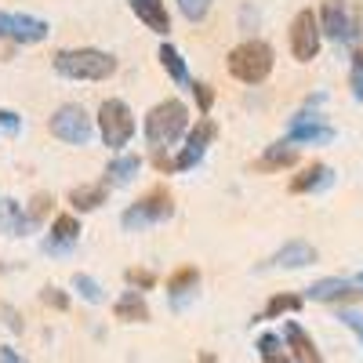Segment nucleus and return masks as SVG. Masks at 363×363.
Listing matches in <instances>:
<instances>
[{
    "label": "nucleus",
    "instance_id": "f257e3e1",
    "mask_svg": "<svg viewBox=\"0 0 363 363\" xmlns=\"http://www.w3.org/2000/svg\"><path fill=\"white\" fill-rule=\"evenodd\" d=\"M55 69L69 80H106L116 73V58L99 48H73L55 55Z\"/></svg>",
    "mask_w": 363,
    "mask_h": 363
},
{
    "label": "nucleus",
    "instance_id": "f03ea898",
    "mask_svg": "<svg viewBox=\"0 0 363 363\" xmlns=\"http://www.w3.org/2000/svg\"><path fill=\"white\" fill-rule=\"evenodd\" d=\"M189 128V109L178 99H164L145 116V138L153 145H174Z\"/></svg>",
    "mask_w": 363,
    "mask_h": 363
},
{
    "label": "nucleus",
    "instance_id": "7ed1b4c3",
    "mask_svg": "<svg viewBox=\"0 0 363 363\" xmlns=\"http://www.w3.org/2000/svg\"><path fill=\"white\" fill-rule=\"evenodd\" d=\"M272 48L265 40H244L229 51V73L240 80V84H262L269 73H272Z\"/></svg>",
    "mask_w": 363,
    "mask_h": 363
},
{
    "label": "nucleus",
    "instance_id": "20e7f679",
    "mask_svg": "<svg viewBox=\"0 0 363 363\" xmlns=\"http://www.w3.org/2000/svg\"><path fill=\"white\" fill-rule=\"evenodd\" d=\"M174 215V200L167 189H149L142 200H135L124 218H120V225H124L128 233H138V229H149V225H160Z\"/></svg>",
    "mask_w": 363,
    "mask_h": 363
},
{
    "label": "nucleus",
    "instance_id": "39448f33",
    "mask_svg": "<svg viewBox=\"0 0 363 363\" xmlns=\"http://www.w3.org/2000/svg\"><path fill=\"white\" fill-rule=\"evenodd\" d=\"M99 131H102V142L109 149H124L135 135V116L128 109V102L120 99H106L99 106Z\"/></svg>",
    "mask_w": 363,
    "mask_h": 363
},
{
    "label": "nucleus",
    "instance_id": "423d86ee",
    "mask_svg": "<svg viewBox=\"0 0 363 363\" xmlns=\"http://www.w3.org/2000/svg\"><path fill=\"white\" fill-rule=\"evenodd\" d=\"M287 37H291V55L298 58V62H313V58L320 55V40H323V33H320V15L298 11Z\"/></svg>",
    "mask_w": 363,
    "mask_h": 363
},
{
    "label": "nucleus",
    "instance_id": "0eeeda50",
    "mask_svg": "<svg viewBox=\"0 0 363 363\" xmlns=\"http://www.w3.org/2000/svg\"><path fill=\"white\" fill-rule=\"evenodd\" d=\"M51 135L69 145H87L91 135H95V124H91V116L80 106H62L51 116Z\"/></svg>",
    "mask_w": 363,
    "mask_h": 363
},
{
    "label": "nucleus",
    "instance_id": "6e6552de",
    "mask_svg": "<svg viewBox=\"0 0 363 363\" xmlns=\"http://www.w3.org/2000/svg\"><path fill=\"white\" fill-rule=\"evenodd\" d=\"M0 37L15 44H40L48 37V22L37 15H8L0 11Z\"/></svg>",
    "mask_w": 363,
    "mask_h": 363
},
{
    "label": "nucleus",
    "instance_id": "1a4fd4ad",
    "mask_svg": "<svg viewBox=\"0 0 363 363\" xmlns=\"http://www.w3.org/2000/svg\"><path fill=\"white\" fill-rule=\"evenodd\" d=\"M284 142L287 145H327V142H335V128L309 116V113H298L291 120V131H287Z\"/></svg>",
    "mask_w": 363,
    "mask_h": 363
},
{
    "label": "nucleus",
    "instance_id": "9d476101",
    "mask_svg": "<svg viewBox=\"0 0 363 363\" xmlns=\"http://www.w3.org/2000/svg\"><path fill=\"white\" fill-rule=\"evenodd\" d=\"M320 33L330 37L335 44H349L352 40V18H349V4H345V0H323V8H320Z\"/></svg>",
    "mask_w": 363,
    "mask_h": 363
},
{
    "label": "nucleus",
    "instance_id": "9b49d317",
    "mask_svg": "<svg viewBox=\"0 0 363 363\" xmlns=\"http://www.w3.org/2000/svg\"><path fill=\"white\" fill-rule=\"evenodd\" d=\"M306 298L309 301H323V306H338V301H359L363 291L352 280H345V277H323V280H316L306 291Z\"/></svg>",
    "mask_w": 363,
    "mask_h": 363
},
{
    "label": "nucleus",
    "instance_id": "f8f14e48",
    "mask_svg": "<svg viewBox=\"0 0 363 363\" xmlns=\"http://www.w3.org/2000/svg\"><path fill=\"white\" fill-rule=\"evenodd\" d=\"M280 338H284V345H287V352H291V359H294V363H323V356H320L316 342L306 335V327H301V323L287 320Z\"/></svg>",
    "mask_w": 363,
    "mask_h": 363
},
{
    "label": "nucleus",
    "instance_id": "ddd939ff",
    "mask_svg": "<svg viewBox=\"0 0 363 363\" xmlns=\"http://www.w3.org/2000/svg\"><path fill=\"white\" fill-rule=\"evenodd\" d=\"M316 262V247L306 244V240H287V244L272 255L262 269H306Z\"/></svg>",
    "mask_w": 363,
    "mask_h": 363
},
{
    "label": "nucleus",
    "instance_id": "4468645a",
    "mask_svg": "<svg viewBox=\"0 0 363 363\" xmlns=\"http://www.w3.org/2000/svg\"><path fill=\"white\" fill-rule=\"evenodd\" d=\"M77 240H80V222H77L73 215H58V218L51 222L48 240H44V251H48V255H66Z\"/></svg>",
    "mask_w": 363,
    "mask_h": 363
},
{
    "label": "nucleus",
    "instance_id": "2eb2a0df",
    "mask_svg": "<svg viewBox=\"0 0 363 363\" xmlns=\"http://www.w3.org/2000/svg\"><path fill=\"white\" fill-rule=\"evenodd\" d=\"M131 11L138 15V22L153 33H167L171 29V15L164 8V0H131Z\"/></svg>",
    "mask_w": 363,
    "mask_h": 363
},
{
    "label": "nucleus",
    "instance_id": "dca6fc26",
    "mask_svg": "<svg viewBox=\"0 0 363 363\" xmlns=\"http://www.w3.org/2000/svg\"><path fill=\"white\" fill-rule=\"evenodd\" d=\"M196 287H200V272H196L193 265L171 272V277H167V294H171V301H174V309L186 306V298L196 294Z\"/></svg>",
    "mask_w": 363,
    "mask_h": 363
},
{
    "label": "nucleus",
    "instance_id": "f3484780",
    "mask_svg": "<svg viewBox=\"0 0 363 363\" xmlns=\"http://www.w3.org/2000/svg\"><path fill=\"white\" fill-rule=\"evenodd\" d=\"M330 182H335V171H330L327 164H313L298 178H291V193H316V189H327Z\"/></svg>",
    "mask_w": 363,
    "mask_h": 363
},
{
    "label": "nucleus",
    "instance_id": "a211bd4d",
    "mask_svg": "<svg viewBox=\"0 0 363 363\" xmlns=\"http://www.w3.org/2000/svg\"><path fill=\"white\" fill-rule=\"evenodd\" d=\"M113 313H116V320H124V323H145L149 320V306H145V298L138 291H124V294H120Z\"/></svg>",
    "mask_w": 363,
    "mask_h": 363
},
{
    "label": "nucleus",
    "instance_id": "6ab92c4d",
    "mask_svg": "<svg viewBox=\"0 0 363 363\" xmlns=\"http://www.w3.org/2000/svg\"><path fill=\"white\" fill-rule=\"evenodd\" d=\"M29 229V215L22 211V203L15 200H0V233H8V236H26Z\"/></svg>",
    "mask_w": 363,
    "mask_h": 363
},
{
    "label": "nucleus",
    "instance_id": "aec40b11",
    "mask_svg": "<svg viewBox=\"0 0 363 363\" xmlns=\"http://www.w3.org/2000/svg\"><path fill=\"white\" fill-rule=\"evenodd\" d=\"M294 160H298V149L294 145H287V142H277V145H269L265 153L258 157V171H284V167H294Z\"/></svg>",
    "mask_w": 363,
    "mask_h": 363
},
{
    "label": "nucleus",
    "instance_id": "412c9836",
    "mask_svg": "<svg viewBox=\"0 0 363 363\" xmlns=\"http://www.w3.org/2000/svg\"><path fill=\"white\" fill-rule=\"evenodd\" d=\"M138 171H142V160L138 157H116L106 167V186H128V182H135Z\"/></svg>",
    "mask_w": 363,
    "mask_h": 363
},
{
    "label": "nucleus",
    "instance_id": "4be33fe9",
    "mask_svg": "<svg viewBox=\"0 0 363 363\" xmlns=\"http://www.w3.org/2000/svg\"><path fill=\"white\" fill-rule=\"evenodd\" d=\"M258 356H262V363H294L280 335H262L258 338Z\"/></svg>",
    "mask_w": 363,
    "mask_h": 363
},
{
    "label": "nucleus",
    "instance_id": "5701e85b",
    "mask_svg": "<svg viewBox=\"0 0 363 363\" xmlns=\"http://www.w3.org/2000/svg\"><path fill=\"white\" fill-rule=\"evenodd\" d=\"M69 203L77 211H95V207L106 203V186H80V189L69 193Z\"/></svg>",
    "mask_w": 363,
    "mask_h": 363
},
{
    "label": "nucleus",
    "instance_id": "b1692460",
    "mask_svg": "<svg viewBox=\"0 0 363 363\" xmlns=\"http://www.w3.org/2000/svg\"><path fill=\"white\" fill-rule=\"evenodd\" d=\"M160 66H164V69L171 73V80H174V84H189V69H186V58H182V55H178V51H174L171 44H164V48H160Z\"/></svg>",
    "mask_w": 363,
    "mask_h": 363
},
{
    "label": "nucleus",
    "instance_id": "393cba45",
    "mask_svg": "<svg viewBox=\"0 0 363 363\" xmlns=\"http://www.w3.org/2000/svg\"><path fill=\"white\" fill-rule=\"evenodd\" d=\"M298 309H301V298H298V294H272L269 306H265V313H262L258 320H277V316L298 313Z\"/></svg>",
    "mask_w": 363,
    "mask_h": 363
},
{
    "label": "nucleus",
    "instance_id": "a878e982",
    "mask_svg": "<svg viewBox=\"0 0 363 363\" xmlns=\"http://www.w3.org/2000/svg\"><path fill=\"white\" fill-rule=\"evenodd\" d=\"M73 287L80 291L84 301H91V306H99V301L106 298V294H102V284H99L95 277H87V272H77V277H73Z\"/></svg>",
    "mask_w": 363,
    "mask_h": 363
},
{
    "label": "nucleus",
    "instance_id": "bb28decb",
    "mask_svg": "<svg viewBox=\"0 0 363 363\" xmlns=\"http://www.w3.org/2000/svg\"><path fill=\"white\" fill-rule=\"evenodd\" d=\"M178 11L186 15L189 22H203L211 11V0H178Z\"/></svg>",
    "mask_w": 363,
    "mask_h": 363
},
{
    "label": "nucleus",
    "instance_id": "cd10ccee",
    "mask_svg": "<svg viewBox=\"0 0 363 363\" xmlns=\"http://www.w3.org/2000/svg\"><path fill=\"white\" fill-rule=\"evenodd\" d=\"M349 84H352V99L363 102V51L352 55V73H349Z\"/></svg>",
    "mask_w": 363,
    "mask_h": 363
},
{
    "label": "nucleus",
    "instance_id": "c85d7f7f",
    "mask_svg": "<svg viewBox=\"0 0 363 363\" xmlns=\"http://www.w3.org/2000/svg\"><path fill=\"white\" fill-rule=\"evenodd\" d=\"M338 320L359 338V349H363V313H359V309H338Z\"/></svg>",
    "mask_w": 363,
    "mask_h": 363
},
{
    "label": "nucleus",
    "instance_id": "c756f323",
    "mask_svg": "<svg viewBox=\"0 0 363 363\" xmlns=\"http://www.w3.org/2000/svg\"><path fill=\"white\" fill-rule=\"evenodd\" d=\"M193 87V95H196V106H200V113H211V106H215V91H211V84H189Z\"/></svg>",
    "mask_w": 363,
    "mask_h": 363
},
{
    "label": "nucleus",
    "instance_id": "7c9ffc66",
    "mask_svg": "<svg viewBox=\"0 0 363 363\" xmlns=\"http://www.w3.org/2000/svg\"><path fill=\"white\" fill-rule=\"evenodd\" d=\"M44 306H51V309H58V313H66L69 309V298H66V291H58V287H44Z\"/></svg>",
    "mask_w": 363,
    "mask_h": 363
},
{
    "label": "nucleus",
    "instance_id": "2f4dec72",
    "mask_svg": "<svg viewBox=\"0 0 363 363\" xmlns=\"http://www.w3.org/2000/svg\"><path fill=\"white\" fill-rule=\"evenodd\" d=\"M48 207H51V196H44V193H40L33 203H29L26 215H29V225H33V229H37V225H40V218L48 215Z\"/></svg>",
    "mask_w": 363,
    "mask_h": 363
},
{
    "label": "nucleus",
    "instance_id": "473e14b6",
    "mask_svg": "<svg viewBox=\"0 0 363 363\" xmlns=\"http://www.w3.org/2000/svg\"><path fill=\"white\" fill-rule=\"evenodd\" d=\"M128 284L138 287V291H149V287L157 284V277H153L149 269H128Z\"/></svg>",
    "mask_w": 363,
    "mask_h": 363
},
{
    "label": "nucleus",
    "instance_id": "72a5a7b5",
    "mask_svg": "<svg viewBox=\"0 0 363 363\" xmlns=\"http://www.w3.org/2000/svg\"><path fill=\"white\" fill-rule=\"evenodd\" d=\"M349 18H352V40H363V0L349 11Z\"/></svg>",
    "mask_w": 363,
    "mask_h": 363
},
{
    "label": "nucleus",
    "instance_id": "f704fd0d",
    "mask_svg": "<svg viewBox=\"0 0 363 363\" xmlns=\"http://www.w3.org/2000/svg\"><path fill=\"white\" fill-rule=\"evenodd\" d=\"M0 128L15 135V131H18V116H15L11 109H0Z\"/></svg>",
    "mask_w": 363,
    "mask_h": 363
},
{
    "label": "nucleus",
    "instance_id": "c9c22d12",
    "mask_svg": "<svg viewBox=\"0 0 363 363\" xmlns=\"http://www.w3.org/2000/svg\"><path fill=\"white\" fill-rule=\"evenodd\" d=\"M0 363H26V359H22L11 345H4V349H0Z\"/></svg>",
    "mask_w": 363,
    "mask_h": 363
},
{
    "label": "nucleus",
    "instance_id": "e433bc0d",
    "mask_svg": "<svg viewBox=\"0 0 363 363\" xmlns=\"http://www.w3.org/2000/svg\"><path fill=\"white\" fill-rule=\"evenodd\" d=\"M4 316H8V327H11V330H22V323L15 320V309H11V306H4Z\"/></svg>",
    "mask_w": 363,
    "mask_h": 363
},
{
    "label": "nucleus",
    "instance_id": "4c0bfd02",
    "mask_svg": "<svg viewBox=\"0 0 363 363\" xmlns=\"http://www.w3.org/2000/svg\"><path fill=\"white\" fill-rule=\"evenodd\" d=\"M200 363H215V356H211V352H203V359Z\"/></svg>",
    "mask_w": 363,
    "mask_h": 363
},
{
    "label": "nucleus",
    "instance_id": "58836bf2",
    "mask_svg": "<svg viewBox=\"0 0 363 363\" xmlns=\"http://www.w3.org/2000/svg\"><path fill=\"white\" fill-rule=\"evenodd\" d=\"M359 284H363V272H359Z\"/></svg>",
    "mask_w": 363,
    "mask_h": 363
}]
</instances>
